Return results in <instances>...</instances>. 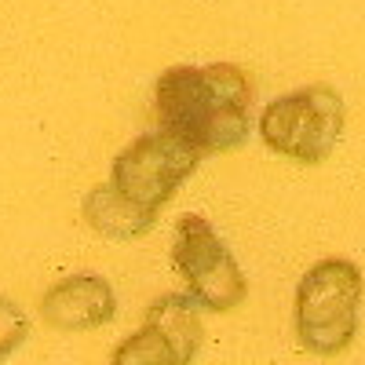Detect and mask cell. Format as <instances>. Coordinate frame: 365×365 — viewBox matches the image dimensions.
I'll return each instance as SVG.
<instances>
[{
  "label": "cell",
  "mask_w": 365,
  "mask_h": 365,
  "mask_svg": "<svg viewBox=\"0 0 365 365\" xmlns=\"http://www.w3.org/2000/svg\"><path fill=\"white\" fill-rule=\"evenodd\" d=\"M205 344V325L197 314V303L182 296H161L146 307L143 325L125 336L110 365H190Z\"/></svg>",
  "instance_id": "8992f818"
},
{
  "label": "cell",
  "mask_w": 365,
  "mask_h": 365,
  "mask_svg": "<svg viewBox=\"0 0 365 365\" xmlns=\"http://www.w3.org/2000/svg\"><path fill=\"white\" fill-rule=\"evenodd\" d=\"M113 314H117V292L103 274H70L41 296V318L51 329L88 332L113 322Z\"/></svg>",
  "instance_id": "52a82bcc"
},
{
  "label": "cell",
  "mask_w": 365,
  "mask_h": 365,
  "mask_svg": "<svg viewBox=\"0 0 365 365\" xmlns=\"http://www.w3.org/2000/svg\"><path fill=\"white\" fill-rule=\"evenodd\" d=\"M201 158L205 154L194 143L179 139L165 128L143 132L113 158L110 182L125 197H132L135 205H143L150 212H161L172 201V194L187 182V175L197 168Z\"/></svg>",
  "instance_id": "5b68a950"
},
{
  "label": "cell",
  "mask_w": 365,
  "mask_h": 365,
  "mask_svg": "<svg viewBox=\"0 0 365 365\" xmlns=\"http://www.w3.org/2000/svg\"><path fill=\"white\" fill-rule=\"evenodd\" d=\"M84 220L88 227L103 234V237H117V241H132L154 230L158 212H150L143 205H135L132 197H125L113 182H99L84 194Z\"/></svg>",
  "instance_id": "ba28073f"
},
{
  "label": "cell",
  "mask_w": 365,
  "mask_h": 365,
  "mask_svg": "<svg viewBox=\"0 0 365 365\" xmlns=\"http://www.w3.org/2000/svg\"><path fill=\"white\" fill-rule=\"evenodd\" d=\"M29 336V314L11 296H0V361H8Z\"/></svg>",
  "instance_id": "9c48e42d"
},
{
  "label": "cell",
  "mask_w": 365,
  "mask_h": 365,
  "mask_svg": "<svg viewBox=\"0 0 365 365\" xmlns=\"http://www.w3.org/2000/svg\"><path fill=\"white\" fill-rule=\"evenodd\" d=\"M347 106L336 88L307 84L270 99L259 113V139L282 158L299 165H322L344 135Z\"/></svg>",
  "instance_id": "3957f363"
},
{
  "label": "cell",
  "mask_w": 365,
  "mask_h": 365,
  "mask_svg": "<svg viewBox=\"0 0 365 365\" xmlns=\"http://www.w3.org/2000/svg\"><path fill=\"white\" fill-rule=\"evenodd\" d=\"M154 106L161 128L201 154H230L249 139L252 81L234 63L168 66L158 77Z\"/></svg>",
  "instance_id": "6da1fadb"
},
{
  "label": "cell",
  "mask_w": 365,
  "mask_h": 365,
  "mask_svg": "<svg viewBox=\"0 0 365 365\" xmlns=\"http://www.w3.org/2000/svg\"><path fill=\"white\" fill-rule=\"evenodd\" d=\"M365 278L358 263L329 256L307 267L296 285V340L303 351L332 358L344 354L358 332V307H361Z\"/></svg>",
  "instance_id": "7a4b0ae2"
},
{
  "label": "cell",
  "mask_w": 365,
  "mask_h": 365,
  "mask_svg": "<svg viewBox=\"0 0 365 365\" xmlns=\"http://www.w3.org/2000/svg\"><path fill=\"white\" fill-rule=\"evenodd\" d=\"M172 259H175L182 285H187V296L197 307L223 314V311H234L245 303V296H249L245 270L237 267L227 241L216 234V227L205 216H194V212L179 216Z\"/></svg>",
  "instance_id": "277c9868"
}]
</instances>
